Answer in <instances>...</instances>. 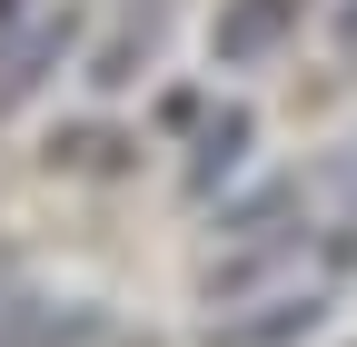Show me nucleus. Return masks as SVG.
Returning a JSON list of instances; mask_svg holds the SVG:
<instances>
[{
  "label": "nucleus",
  "mask_w": 357,
  "mask_h": 347,
  "mask_svg": "<svg viewBox=\"0 0 357 347\" xmlns=\"http://www.w3.org/2000/svg\"><path fill=\"white\" fill-rule=\"evenodd\" d=\"M337 50H357V0H337Z\"/></svg>",
  "instance_id": "nucleus-10"
},
{
  "label": "nucleus",
  "mask_w": 357,
  "mask_h": 347,
  "mask_svg": "<svg viewBox=\"0 0 357 347\" xmlns=\"http://www.w3.org/2000/svg\"><path fill=\"white\" fill-rule=\"evenodd\" d=\"M30 10H40V0H0V30H10V20H30Z\"/></svg>",
  "instance_id": "nucleus-11"
},
{
  "label": "nucleus",
  "mask_w": 357,
  "mask_h": 347,
  "mask_svg": "<svg viewBox=\"0 0 357 347\" xmlns=\"http://www.w3.org/2000/svg\"><path fill=\"white\" fill-rule=\"evenodd\" d=\"M307 248V229H268V238H229V248H218L208 258V268H199V298H208V308H238V298L258 288H278V268H288V258Z\"/></svg>",
  "instance_id": "nucleus-3"
},
{
  "label": "nucleus",
  "mask_w": 357,
  "mask_h": 347,
  "mask_svg": "<svg viewBox=\"0 0 357 347\" xmlns=\"http://www.w3.org/2000/svg\"><path fill=\"white\" fill-rule=\"evenodd\" d=\"M79 30H89V10L79 0H40L30 20H10L0 30V119H20L50 79L79 60Z\"/></svg>",
  "instance_id": "nucleus-1"
},
{
  "label": "nucleus",
  "mask_w": 357,
  "mask_h": 347,
  "mask_svg": "<svg viewBox=\"0 0 357 347\" xmlns=\"http://www.w3.org/2000/svg\"><path fill=\"white\" fill-rule=\"evenodd\" d=\"M268 229H307V189L298 179H258L248 199L218 208V248H229V238H268Z\"/></svg>",
  "instance_id": "nucleus-8"
},
{
  "label": "nucleus",
  "mask_w": 357,
  "mask_h": 347,
  "mask_svg": "<svg viewBox=\"0 0 357 347\" xmlns=\"http://www.w3.org/2000/svg\"><path fill=\"white\" fill-rule=\"evenodd\" d=\"M298 30H307V0H218L208 60H218V70H268Z\"/></svg>",
  "instance_id": "nucleus-2"
},
{
  "label": "nucleus",
  "mask_w": 357,
  "mask_h": 347,
  "mask_svg": "<svg viewBox=\"0 0 357 347\" xmlns=\"http://www.w3.org/2000/svg\"><path fill=\"white\" fill-rule=\"evenodd\" d=\"M328 268H337V278L357 268V208H347V219H337V238H328Z\"/></svg>",
  "instance_id": "nucleus-9"
},
{
  "label": "nucleus",
  "mask_w": 357,
  "mask_h": 347,
  "mask_svg": "<svg viewBox=\"0 0 357 347\" xmlns=\"http://www.w3.org/2000/svg\"><path fill=\"white\" fill-rule=\"evenodd\" d=\"M248 149H258V119H248V109L229 100V109H218V119L199 129V139H189V169H178V199H199V208H208V199L229 189L238 169H248Z\"/></svg>",
  "instance_id": "nucleus-6"
},
{
  "label": "nucleus",
  "mask_w": 357,
  "mask_h": 347,
  "mask_svg": "<svg viewBox=\"0 0 357 347\" xmlns=\"http://www.w3.org/2000/svg\"><path fill=\"white\" fill-rule=\"evenodd\" d=\"M318 327H328V298L318 288H268L248 318H218L208 347H307Z\"/></svg>",
  "instance_id": "nucleus-4"
},
{
  "label": "nucleus",
  "mask_w": 357,
  "mask_h": 347,
  "mask_svg": "<svg viewBox=\"0 0 357 347\" xmlns=\"http://www.w3.org/2000/svg\"><path fill=\"white\" fill-rule=\"evenodd\" d=\"M109 347H149V337H109Z\"/></svg>",
  "instance_id": "nucleus-12"
},
{
  "label": "nucleus",
  "mask_w": 357,
  "mask_h": 347,
  "mask_svg": "<svg viewBox=\"0 0 357 347\" xmlns=\"http://www.w3.org/2000/svg\"><path fill=\"white\" fill-rule=\"evenodd\" d=\"M159 40H169V0H129V10L109 20V40L89 50V90H129V79H149Z\"/></svg>",
  "instance_id": "nucleus-5"
},
{
  "label": "nucleus",
  "mask_w": 357,
  "mask_h": 347,
  "mask_svg": "<svg viewBox=\"0 0 357 347\" xmlns=\"http://www.w3.org/2000/svg\"><path fill=\"white\" fill-rule=\"evenodd\" d=\"M79 337H109L100 308H50V298H30V288H0V347H79Z\"/></svg>",
  "instance_id": "nucleus-7"
}]
</instances>
